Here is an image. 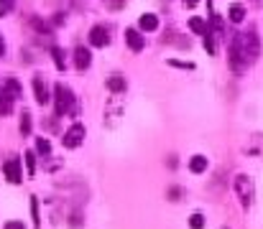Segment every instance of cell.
Listing matches in <instances>:
<instances>
[{
	"mask_svg": "<svg viewBox=\"0 0 263 229\" xmlns=\"http://www.w3.org/2000/svg\"><path fill=\"white\" fill-rule=\"evenodd\" d=\"M54 112H57V117H64V115H69V112H77V107H74V102H77V97H74V92L67 87V84H54Z\"/></svg>",
	"mask_w": 263,
	"mask_h": 229,
	"instance_id": "1",
	"label": "cell"
},
{
	"mask_svg": "<svg viewBox=\"0 0 263 229\" xmlns=\"http://www.w3.org/2000/svg\"><path fill=\"white\" fill-rule=\"evenodd\" d=\"M233 189H235V194H238L240 206H243V209H248V206L253 204V196H256L253 178H251L248 173H238V176H235V181H233Z\"/></svg>",
	"mask_w": 263,
	"mask_h": 229,
	"instance_id": "2",
	"label": "cell"
},
{
	"mask_svg": "<svg viewBox=\"0 0 263 229\" xmlns=\"http://www.w3.org/2000/svg\"><path fill=\"white\" fill-rule=\"evenodd\" d=\"M85 135H87V130H85V125L82 122H74L67 133H64V138H62V143H64V148H69V151H74V148H80L82 143H85Z\"/></svg>",
	"mask_w": 263,
	"mask_h": 229,
	"instance_id": "3",
	"label": "cell"
},
{
	"mask_svg": "<svg viewBox=\"0 0 263 229\" xmlns=\"http://www.w3.org/2000/svg\"><path fill=\"white\" fill-rule=\"evenodd\" d=\"M31 87H33V97H36V102H39L41 107H46V105L54 99V94H49V87H46V79H44V74H33Z\"/></svg>",
	"mask_w": 263,
	"mask_h": 229,
	"instance_id": "4",
	"label": "cell"
},
{
	"mask_svg": "<svg viewBox=\"0 0 263 229\" xmlns=\"http://www.w3.org/2000/svg\"><path fill=\"white\" fill-rule=\"evenodd\" d=\"M3 176L10 181V183H21L23 181V173H21V160L18 158H8L3 163Z\"/></svg>",
	"mask_w": 263,
	"mask_h": 229,
	"instance_id": "5",
	"label": "cell"
},
{
	"mask_svg": "<svg viewBox=\"0 0 263 229\" xmlns=\"http://www.w3.org/2000/svg\"><path fill=\"white\" fill-rule=\"evenodd\" d=\"M107 44H110L107 28H105V26H92V31H89V46L102 49V46H107Z\"/></svg>",
	"mask_w": 263,
	"mask_h": 229,
	"instance_id": "6",
	"label": "cell"
},
{
	"mask_svg": "<svg viewBox=\"0 0 263 229\" xmlns=\"http://www.w3.org/2000/svg\"><path fill=\"white\" fill-rule=\"evenodd\" d=\"M125 44H128V49H130L133 54H141V51H143V46H146V38L141 36V31L128 28V31H125Z\"/></svg>",
	"mask_w": 263,
	"mask_h": 229,
	"instance_id": "7",
	"label": "cell"
},
{
	"mask_svg": "<svg viewBox=\"0 0 263 229\" xmlns=\"http://www.w3.org/2000/svg\"><path fill=\"white\" fill-rule=\"evenodd\" d=\"M89 64H92V54H89V49L77 46V49H74V69H77V72H85V69H89Z\"/></svg>",
	"mask_w": 263,
	"mask_h": 229,
	"instance_id": "8",
	"label": "cell"
},
{
	"mask_svg": "<svg viewBox=\"0 0 263 229\" xmlns=\"http://www.w3.org/2000/svg\"><path fill=\"white\" fill-rule=\"evenodd\" d=\"M138 28H141V31H146V33H151V31H156V28H159V18H156L154 13H143V15L138 18Z\"/></svg>",
	"mask_w": 263,
	"mask_h": 229,
	"instance_id": "9",
	"label": "cell"
},
{
	"mask_svg": "<svg viewBox=\"0 0 263 229\" xmlns=\"http://www.w3.org/2000/svg\"><path fill=\"white\" fill-rule=\"evenodd\" d=\"M3 89H5L13 99H21V97H23V87H21V81H18V79H13V76L3 81Z\"/></svg>",
	"mask_w": 263,
	"mask_h": 229,
	"instance_id": "10",
	"label": "cell"
},
{
	"mask_svg": "<svg viewBox=\"0 0 263 229\" xmlns=\"http://www.w3.org/2000/svg\"><path fill=\"white\" fill-rule=\"evenodd\" d=\"M18 130H21V135H23V138H28V135H31V130H33V117H31V112H28V110H23V112H21Z\"/></svg>",
	"mask_w": 263,
	"mask_h": 229,
	"instance_id": "11",
	"label": "cell"
},
{
	"mask_svg": "<svg viewBox=\"0 0 263 229\" xmlns=\"http://www.w3.org/2000/svg\"><path fill=\"white\" fill-rule=\"evenodd\" d=\"M207 165H210V160H207L204 155H192V158H189V171H192V173H204Z\"/></svg>",
	"mask_w": 263,
	"mask_h": 229,
	"instance_id": "12",
	"label": "cell"
},
{
	"mask_svg": "<svg viewBox=\"0 0 263 229\" xmlns=\"http://www.w3.org/2000/svg\"><path fill=\"white\" fill-rule=\"evenodd\" d=\"M125 76H120V74H112L110 79H107V89L112 92V94H120V92H125Z\"/></svg>",
	"mask_w": 263,
	"mask_h": 229,
	"instance_id": "13",
	"label": "cell"
},
{
	"mask_svg": "<svg viewBox=\"0 0 263 229\" xmlns=\"http://www.w3.org/2000/svg\"><path fill=\"white\" fill-rule=\"evenodd\" d=\"M189 31H194L197 36H207L210 33V28H207V20L204 18H189Z\"/></svg>",
	"mask_w": 263,
	"mask_h": 229,
	"instance_id": "14",
	"label": "cell"
},
{
	"mask_svg": "<svg viewBox=\"0 0 263 229\" xmlns=\"http://www.w3.org/2000/svg\"><path fill=\"white\" fill-rule=\"evenodd\" d=\"M13 102H15V99H13V97H10V94H8V92L0 87V115H3V117L13 112Z\"/></svg>",
	"mask_w": 263,
	"mask_h": 229,
	"instance_id": "15",
	"label": "cell"
},
{
	"mask_svg": "<svg viewBox=\"0 0 263 229\" xmlns=\"http://www.w3.org/2000/svg\"><path fill=\"white\" fill-rule=\"evenodd\" d=\"M67 54H64V49H59V46H51V59H54V67L59 69V72H64L67 69V59H64Z\"/></svg>",
	"mask_w": 263,
	"mask_h": 229,
	"instance_id": "16",
	"label": "cell"
},
{
	"mask_svg": "<svg viewBox=\"0 0 263 229\" xmlns=\"http://www.w3.org/2000/svg\"><path fill=\"white\" fill-rule=\"evenodd\" d=\"M228 15H230V20H233V23H243V18H246V8L235 3V5H230Z\"/></svg>",
	"mask_w": 263,
	"mask_h": 229,
	"instance_id": "17",
	"label": "cell"
},
{
	"mask_svg": "<svg viewBox=\"0 0 263 229\" xmlns=\"http://www.w3.org/2000/svg\"><path fill=\"white\" fill-rule=\"evenodd\" d=\"M23 163H26V173H28V176H33V173H36V153L26 151L23 153Z\"/></svg>",
	"mask_w": 263,
	"mask_h": 229,
	"instance_id": "18",
	"label": "cell"
},
{
	"mask_svg": "<svg viewBox=\"0 0 263 229\" xmlns=\"http://www.w3.org/2000/svg\"><path fill=\"white\" fill-rule=\"evenodd\" d=\"M31 217H33V227L41 229V217H39V199L31 196Z\"/></svg>",
	"mask_w": 263,
	"mask_h": 229,
	"instance_id": "19",
	"label": "cell"
},
{
	"mask_svg": "<svg viewBox=\"0 0 263 229\" xmlns=\"http://www.w3.org/2000/svg\"><path fill=\"white\" fill-rule=\"evenodd\" d=\"M36 153L49 155V153H51V143H49L46 138H36Z\"/></svg>",
	"mask_w": 263,
	"mask_h": 229,
	"instance_id": "20",
	"label": "cell"
},
{
	"mask_svg": "<svg viewBox=\"0 0 263 229\" xmlns=\"http://www.w3.org/2000/svg\"><path fill=\"white\" fill-rule=\"evenodd\" d=\"M28 23H31V26H33V28H36V31H39V33H46V36H49V33H51V28H49V26H46V23H44V20H41V18H31V20H28Z\"/></svg>",
	"mask_w": 263,
	"mask_h": 229,
	"instance_id": "21",
	"label": "cell"
},
{
	"mask_svg": "<svg viewBox=\"0 0 263 229\" xmlns=\"http://www.w3.org/2000/svg\"><path fill=\"white\" fill-rule=\"evenodd\" d=\"M13 8H15V0H0V15H3V18L10 15Z\"/></svg>",
	"mask_w": 263,
	"mask_h": 229,
	"instance_id": "22",
	"label": "cell"
},
{
	"mask_svg": "<svg viewBox=\"0 0 263 229\" xmlns=\"http://www.w3.org/2000/svg\"><path fill=\"white\" fill-rule=\"evenodd\" d=\"M189 227L192 229H202L204 227V217H202L199 212H197V214H192V217H189Z\"/></svg>",
	"mask_w": 263,
	"mask_h": 229,
	"instance_id": "23",
	"label": "cell"
},
{
	"mask_svg": "<svg viewBox=\"0 0 263 229\" xmlns=\"http://www.w3.org/2000/svg\"><path fill=\"white\" fill-rule=\"evenodd\" d=\"M169 67H176V69H186V72H192V69H194V64H192V61H176V59H169Z\"/></svg>",
	"mask_w": 263,
	"mask_h": 229,
	"instance_id": "24",
	"label": "cell"
},
{
	"mask_svg": "<svg viewBox=\"0 0 263 229\" xmlns=\"http://www.w3.org/2000/svg\"><path fill=\"white\" fill-rule=\"evenodd\" d=\"M181 194H184V191H181L179 186H172V189L166 191V196H169V201H179V196H181Z\"/></svg>",
	"mask_w": 263,
	"mask_h": 229,
	"instance_id": "25",
	"label": "cell"
},
{
	"mask_svg": "<svg viewBox=\"0 0 263 229\" xmlns=\"http://www.w3.org/2000/svg\"><path fill=\"white\" fill-rule=\"evenodd\" d=\"M204 49H207V54H215V51H217V49H215V41H212V36H210V33L204 36Z\"/></svg>",
	"mask_w": 263,
	"mask_h": 229,
	"instance_id": "26",
	"label": "cell"
},
{
	"mask_svg": "<svg viewBox=\"0 0 263 229\" xmlns=\"http://www.w3.org/2000/svg\"><path fill=\"white\" fill-rule=\"evenodd\" d=\"M107 8H112V10H118V8H123L125 5V0H102Z\"/></svg>",
	"mask_w": 263,
	"mask_h": 229,
	"instance_id": "27",
	"label": "cell"
},
{
	"mask_svg": "<svg viewBox=\"0 0 263 229\" xmlns=\"http://www.w3.org/2000/svg\"><path fill=\"white\" fill-rule=\"evenodd\" d=\"M3 229H26V227H23V222H8Z\"/></svg>",
	"mask_w": 263,
	"mask_h": 229,
	"instance_id": "28",
	"label": "cell"
},
{
	"mask_svg": "<svg viewBox=\"0 0 263 229\" xmlns=\"http://www.w3.org/2000/svg\"><path fill=\"white\" fill-rule=\"evenodd\" d=\"M197 3H199V0H184V5H186V8H194Z\"/></svg>",
	"mask_w": 263,
	"mask_h": 229,
	"instance_id": "29",
	"label": "cell"
},
{
	"mask_svg": "<svg viewBox=\"0 0 263 229\" xmlns=\"http://www.w3.org/2000/svg\"><path fill=\"white\" fill-rule=\"evenodd\" d=\"M0 56H5V41H3V36H0Z\"/></svg>",
	"mask_w": 263,
	"mask_h": 229,
	"instance_id": "30",
	"label": "cell"
},
{
	"mask_svg": "<svg viewBox=\"0 0 263 229\" xmlns=\"http://www.w3.org/2000/svg\"><path fill=\"white\" fill-rule=\"evenodd\" d=\"M222 229H228V227H222Z\"/></svg>",
	"mask_w": 263,
	"mask_h": 229,
	"instance_id": "31",
	"label": "cell"
}]
</instances>
